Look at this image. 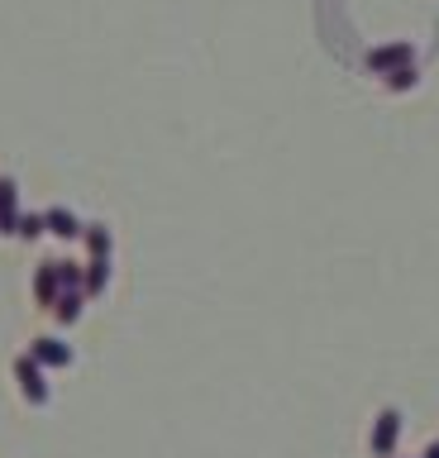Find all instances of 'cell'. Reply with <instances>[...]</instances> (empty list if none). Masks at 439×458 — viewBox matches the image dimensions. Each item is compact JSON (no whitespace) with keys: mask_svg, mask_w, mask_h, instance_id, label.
<instances>
[{"mask_svg":"<svg viewBox=\"0 0 439 458\" xmlns=\"http://www.w3.org/2000/svg\"><path fill=\"white\" fill-rule=\"evenodd\" d=\"M406 63H416V48H410V43H382V48L367 53V72H377V77H387V72L406 67Z\"/></svg>","mask_w":439,"mask_h":458,"instance_id":"cell-1","label":"cell"},{"mask_svg":"<svg viewBox=\"0 0 439 458\" xmlns=\"http://www.w3.org/2000/svg\"><path fill=\"white\" fill-rule=\"evenodd\" d=\"M15 377H20V386H24V396H30L34 406H44V401H48V382H44V368H38L30 353L15 358Z\"/></svg>","mask_w":439,"mask_h":458,"instance_id":"cell-2","label":"cell"},{"mask_svg":"<svg viewBox=\"0 0 439 458\" xmlns=\"http://www.w3.org/2000/svg\"><path fill=\"white\" fill-rule=\"evenodd\" d=\"M396 439H401V415H396V411H382L377 425H373V439H367V444H373L377 458H392Z\"/></svg>","mask_w":439,"mask_h":458,"instance_id":"cell-3","label":"cell"},{"mask_svg":"<svg viewBox=\"0 0 439 458\" xmlns=\"http://www.w3.org/2000/svg\"><path fill=\"white\" fill-rule=\"evenodd\" d=\"M58 296H63V282H58V258H53V263H38V272H34V301L44 310H53Z\"/></svg>","mask_w":439,"mask_h":458,"instance_id":"cell-4","label":"cell"},{"mask_svg":"<svg viewBox=\"0 0 439 458\" xmlns=\"http://www.w3.org/2000/svg\"><path fill=\"white\" fill-rule=\"evenodd\" d=\"M20 186L15 177H0V234H15V225H20Z\"/></svg>","mask_w":439,"mask_h":458,"instance_id":"cell-5","label":"cell"},{"mask_svg":"<svg viewBox=\"0 0 439 458\" xmlns=\"http://www.w3.org/2000/svg\"><path fill=\"white\" fill-rule=\"evenodd\" d=\"M30 358H34L38 368H67V363H72V349H67L63 339H34Z\"/></svg>","mask_w":439,"mask_h":458,"instance_id":"cell-6","label":"cell"},{"mask_svg":"<svg viewBox=\"0 0 439 458\" xmlns=\"http://www.w3.org/2000/svg\"><path fill=\"white\" fill-rule=\"evenodd\" d=\"M44 225H48V234H58V239H81V229H87L72 210H63V206L44 210Z\"/></svg>","mask_w":439,"mask_h":458,"instance_id":"cell-7","label":"cell"},{"mask_svg":"<svg viewBox=\"0 0 439 458\" xmlns=\"http://www.w3.org/2000/svg\"><path fill=\"white\" fill-rule=\"evenodd\" d=\"M106 282H110V258H91L87 272H81V292H87V296H101Z\"/></svg>","mask_w":439,"mask_h":458,"instance_id":"cell-8","label":"cell"},{"mask_svg":"<svg viewBox=\"0 0 439 458\" xmlns=\"http://www.w3.org/2000/svg\"><path fill=\"white\" fill-rule=\"evenodd\" d=\"M81 239H87L91 258H110V229L106 225H87V229H81Z\"/></svg>","mask_w":439,"mask_h":458,"instance_id":"cell-9","label":"cell"},{"mask_svg":"<svg viewBox=\"0 0 439 458\" xmlns=\"http://www.w3.org/2000/svg\"><path fill=\"white\" fill-rule=\"evenodd\" d=\"M81 301H87V292H63V296H58V306H53V315H58L63 325H72L77 315H81Z\"/></svg>","mask_w":439,"mask_h":458,"instance_id":"cell-10","label":"cell"},{"mask_svg":"<svg viewBox=\"0 0 439 458\" xmlns=\"http://www.w3.org/2000/svg\"><path fill=\"white\" fill-rule=\"evenodd\" d=\"M38 234H48L44 215H20V225H15V239H24V243H34Z\"/></svg>","mask_w":439,"mask_h":458,"instance_id":"cell-11","label":"cell"},{"mask_svg":"<svg viewBox=\"0 0 439 458\" xmlns=\"http://www.w3.org/2000/svg\"><path fill=\"white\" fill-rule=\"evenodd\" d=\"M382 81H387V91H410V86H416L420 81V72L416 67H396V72H387V77H382Z\"/></svg>","mask_w":439,"mask_h":458,"instance_id":"cell-12","label":"cell"},{"mask_svg":"<svg viewBox=\"0 0 439 458\" xmlns=\"http://www.w3.org/2000/svg\"><path fill=\"white\" fill-rule=\"evenodd\" d=\"M81 272H87V267H77V263H67V258H58V282H63V292H81Z\"/></svg>","mask_w":439,"mask_h":458,"instance_id":"cell-13","label":"cell"},{"mask_svg":"<svg viewBox=\"0 0 439 458\" xmlns=\"http://www.w3.org/2000/svg\"><path fill=\"white\" fill-rule=\"evenodd\" d=\"M425 458H439V439L430 444V449H425Z\"/></svg>","mask_w":439,"mask_h":458,"instance_id":"cell-14","label":"cell"}]
</instances>
